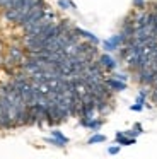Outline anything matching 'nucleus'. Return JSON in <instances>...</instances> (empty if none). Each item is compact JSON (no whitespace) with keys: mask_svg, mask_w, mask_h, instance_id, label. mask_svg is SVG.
<instances>
[{"mask_svg":"<svg viewBox=\"0 0 157 159\" xmlns=\"http://www.w3.org/2000/svg\"><path fill=\"white\" fill-rule=\"evenodd\" d=\"M109 75L114 77V79L118 80H123V82H130V72H126V70H113V72H109Z\"/></svg>","mask_w":157,"mask_h":159,"instance_id":"obj_7","label":"nucleus"},{"mask_svg":"<svg viewBox=\"0 0 157 159\" xmlns=\"http://www.w3.org/2000/svg\"><path fill=\"white\" fill-rule=\"evenodd\" d=\"M132 128H133V130H135V132H138L140 135H142L143 132H145V130H143V125L140 123V121H135V123L132 125Z\"/></svg>","mask_w":157,"mask_h":159,"instance_id":"obj_16","label":"nucleus"},{"mask_svg":"<svg viewBox=\"0 0 157 159\" xmlns=\"http://www.w3.org/2000/svg\"><path fill=\"white\" fill-rule=\"evenodd\" d=\"M104 84H106V86H108L114 94H118V93H125V91L128 89V82L118 80V79H114V77L108 75V74H106V77H104Z\"/></svg>","mask_w":157,"mask_h":159,"instance_id":"obj_3","label":"nucleus"},{"mask_svg":"<svg viewBox=\"0 0 157 159\" xmlns=\"http://www.w3.org/2000/svg\"><path fill=\"white\" fill-rule=\"evenodd\" d=\"M72 0H56V7L60 11H72Z\"/></svg>","mask_w":157,"mask_h":159,"instance_id":"obj_11","label":"nucleus"},{"mask_svg":"<svg viewBox=\"0 0 157 159\" xmlns=\"http://www.w3.org/2000/svg\"><path fill=\"white\" fill-rule=\"evenodd\" d=\"M114 144L121 145V147H128V145L137 144V139H133V137H126V135L123 134V130H118V132L114 134Z\"/></svg>","mask_w":157,"mask_h":159,"instance_id":"obj_4","label":"nucleus"},{"mask_svg":"<svg viewBox=\"0 0 157 159\" xmlns=\"http://www.w3.org/2000/svg\"><path fill=\"white\" fill-rule=\"evenodd\" d=\"M97 62L102 65V69L106 70V74H109V72H113V70L119 69V60L116 58V57L113 55V53H108V52L99 53Z\"/></svg>","mask_w":157,"mask_h":159,"instance_id":"obj_1","label":"nucleus"},{"mask_svg":"<svg viewBox=\"0 0 157 159\" xmlns=\"http://www.w3.org/2000/svg\"><path fill=\"white\" fill-rule=\"evenodd\" d=\"M3 53H5V46H3L2 39H0V62H2V57H3Z\"/></svg>","mask_w":157,"mask_h":159,"instance_id":"obj_18","label":"nucleus"},{"mask_svg":"<svg viewBox=\"0 0 157 159\" xmlns=\"http://www.w3.org/2000/svg\"><path fill=\"white\" fill-rule=\"evenodd\" d=\"M119 151H121V145H118V144L109 145V147L106 149V152H108L109 156H116V154H119Z\"/></svg>","mask_w":157,"mask_h":159,"instance_id":"obj_12","label":"nucleus"},{"mask_svg":"<svg viewBox=\"0 0 157 159\" xmlns=\"http://www.w3.org/2000/svg\"><path fill=\"white\" fill-rule=\"evenodd\" d=\"M108 140V137H106L104 134H101V132H92V135L87 139V145H94V144H102V142Z\"/></svg>","mask_w":157,"mask_h":159,"instance_id":"obj_6","label":"nucleus"},{"mask_svg":"<svg viewBox=\"0 0 157 159\" xmlns=\"http://www.w3.org/2000/svg\"><path fill=\"white\" fill-rule=\"evenodd\" d=\"M143 110H145V106H143V104H138V103H135V104L130 106V111H135V113H142Z\"/></svg>","mask_w":157,"mask_h":159,"instance_id":"obj_15","label":"nucleus"},{"mask_svg":"<svg viewBox=\"0 0 157 159\" xmlns=\"http://www.w3.org/2000/svg\"><path fill=\"white\" fill-rule=\"evenodd\" d=\"M74 29L78 33V36H80L82 39H87V41H91V43H94V45H101V39L97 38V36L94 34V33H91V31H87V29H82V28H78V26H74Z\"/></svg>","mask_w":157,"mask_h":159,"instance_id":"obj_5","label":"nucleus"},{"mask_svg":"<svg viewBox=\"0 0 157 159\" xmlns=\"http://www.w3.org/2000/svg\"><path fill=\"white\" fill-rule=\"evenodd\" d=\"M50 135H51V137H55V139H58V140H61V142H65V144H68V142H70V139H68L67 135L60 130V128H51Z\"/></svg>","mask_w":157,"mask_h":159,"instance_id":"obj_8","label":"nucleus"},{"mask_svg":"<svg viewBox=\"0 0 157 159\" xmlns=\"http://www.w3.org/2000/svg\"><path fill=\"white\" fill-rule=\"evenodd\" d=\"M149 99L157 106V86H152V89H150V94H149Z\"/></svg>","mask_w":157,"mask_h":159,"instance_id":"obj_14","label":"nucleus"},{"mask_svg":"<svg viewBox=\"0 0 157 159\" xmlns=\"http://www.w3.org/2000/svg\"><path fill=\"white\" fill-rule=\"evenodd\" d=\"M101 50L102 52H108V53H116L118 48H116L109 39H101Z\"/></svg>","mask_w":157,"mask_h":159,"instance_id":"obj_10","label":"nucleus"},{"mask_svg":"<svg viewBox=\"0 0 157 159\" xmlns=\"http://www.w3.org/2000/svg\"><path fill=\"white\" fill-rule=\"evenodd\" d=\"M9 2H10V0H0V11H3V9L9 5Z\"/></svg>","mask_w":157,"mask_h":159,"instance_id":"obj_17","label":"nucleus"},{"mask_svg":"<svg viewBox=\"0 0 157 159\" xmlns=\"http://www.w3.org/2000/svg\"><path fill=\"white\" fill-rule=\"evenodd\" d=\"M133 9H147V0H132Z\"/></svg>","mask_w":157,"mask_h":159,"instance_id":"obj_13","label":"nucleus"},{"mask_svg":"<svg viewBox=\"0 0 157 159\" xmlns=\"http://www.w3.org/2000/svg\"><path fill=\"white\" fill-rule=\"evenodd\" d=\"M104 123H106V118L99 116V115L94 118H91V120H87V118H84V116H78V127L87 128V130H91V132H99Z\"/></svg>","mask_w":157,"mask_h":159,"instance_id":"obj_2","label":"nucleus"},{"mask_svg":"<svg viewBox=\"0 0 157 159\" xmlns=\"http://www.w3.org/2000/svg\"><path fill=\"white\" fill-rule=\"evenodd\" d=\"M44 142H46V144H50V145H53V147H58V149H65L67 147V144H65V142H61V140H58V139H55V137H44L43 139Z\"/></svg>","mask_w":157,"mask_h":159,"instance_id":"obj_9","label":"nucleus"}]
</instances>
